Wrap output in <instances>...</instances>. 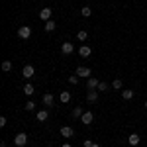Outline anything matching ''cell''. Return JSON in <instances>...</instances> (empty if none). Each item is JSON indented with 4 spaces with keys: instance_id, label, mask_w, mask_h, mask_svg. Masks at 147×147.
Segmentation results:
<instances>
[{
    "instance_id": "13",
    "label": "cell",
    "mask_w": 147,
    "mask_h": 147,
    "mask_svg": "<svg viewBox=\"0 0 147 147\" xmlns=\"http://www.w3.org/2000/svg\"><path fill=\"white\" fill-rule=\"evenodd\" d=\"M86 100L90 102V104H94V102L98 100V90H88V94H86Z\"/></svg>"
},
{
    "instance_id": "19",
    "label": "cell",
    "mask_w": 147,
    "mask_h": 147,
    "mask_svg": "<svg viewBox=\"0 0 147 147\" xmlns=\"http://www.w3.org/2000/svg\"><path fill=\"white\" fill-rule=\"evenodd\" d=\"M80 14H82V18H90V14H92L90 6H82L80 8Z\"/></svg>"
},
{
    "instance_id": "1",
    "label": "cell",
    "mask_w": 147,
    "mask_h": 147,
    "mask_svg": "<svg viewBox=\"0 0 147 147\" xmlns=\"http://www.w3.org/2000/svg\"><path fill=\"white\" fill-rule=\"evenodd\" d=\"M75 75H79L80 79H90V77H92V71L88 67H79L77 71H75Z\"/></svg>"
},
{
    "instance_id": "22",
    "label": "cell",
    "mask_w": 147,
    "mask_h": 147,
    "mask_svg": "<svg viewBox=\"0 0 147 147\" xmlns=\"http://www.w3.org/2000/svg\"><path fill=\"white\" fill-rule=\"evenodd\" d=\"M2 71H4V73L12 71V61H4V63H2Z\"/></svg>"
},
{
    "instance_id": "17",
    "label": "cell",
    "mask_w": 147,
    "mask_h": 147,
    "mask_svg": "<svg viewBox=\"0 0 147 147\" xmlns=\"http://www.w3.org/2000/svg\"><path fill=\"white\" fill-rule=\"evenodd\" d=\"M122 98H124V100H131V98H134V90H129V88L122 90Z\"/></svg>"
},
{
    "instance_id": "9",
    "label": "cell",
    "mask_w": 147,
    "mask_h": 147,
    "mask_svg": "<svg viewBox=\"0 0 147 147\" xmlns=\"http://www.w3.org/2000/svg\"><path fill=\"white\" fill-rule=\"evenodd\" d=\"M92 120H94L92 112H84L82 116H80V122H82L84 125H90V124H92Z\"/></svg>"
},
{
    "instance_id": "18",
    "label": "cell",
    "mask_w": 147,
    "mask_h": 147,
    "mask_svg": "<svg viewBox=\"0 0 147 147\" xmlns=\"http://www.w3.org/2000/svg\"><path fill=\"white\" fill-rule=\"evenodd\" d=\"M55 28H57V24L53 22V20H49V22H45V26H43V30H45V32H53Z\"/></svg>"
},
{
    "instance_id": "12",
    "label": "cell",
    "mask_w": 147,
    "mask_h": 147,
    "mask_svg": "<svg viewBox=\"0 0 147 147\" xmlns=\"http://www.w3.org/2000/svg\"><path fill=\"white\" fill-rule=\"evenodd\" d=\"M90 53H92V49L88 45H80V49H79V55L80 57H84V59H86V57H90Z\"/></svg>"
},
{
    "instance_id": "15",
    "label": "cell",
    "mask_w": 147,
    "mask_h": 147,
    "mask_svg": "<svg viewBox=\"0 0 147 147\" xmlns=\"http://www.w3.org/2000/svg\"><path fill=\"white\" fill-rule=\"evenodd\" d=\"M59 100L63 102V104H67V102L71 100V92H69V90H63L61 94H59Z\"/></svg>"
},
{
    "instance_id": "6",
    "label": "cell",
    "mask_w": 147,
    "mask_h": 147,
    "mask_svg": "<svg viewBox=\"0 0 147 147\" xmlns=\"http://www.w3.org/2000/svg\"><path fill=\"white\" fill-rule=\"evenodd\" d=\"M34 73H35V69L32 67V65H26V67L22 69V75H24V79H26V80L32 79V77H34Z\"/></svg>"
},
{
    "instance_id": "14",
    "label": "cell",
    "mask_w": 147,
    "mask_h": 147,
    "mask_svg": "<svg viewBox=\"0 0 147 147\" xmlns=\"http://www.w3.org/2000/svg\"><path fill=\"white\" fill-rule=\"evenodd\" d=\"M35 118H37V122H45L47 118H49V112L47 110H39V112L35 114Z\"/></svg>"
},
{
    "instance_id": "26",
    "label": "cell",
    "mask_w": 147,
    "mask_h": 147,
    "mask_svg": "<svg viewBox=\"0 0 147 147\" xmlns=\"http://www.w3.org/2000/svg\"><path fill=\"white\" fill-rule=\"evenodd\" d=\"M96 90H98V92H106V90H108V84L100 80V84H98V88H96Z\"/></svg>"
},
{
    "instance_id": "10",
    "label": "cell",
    "mask_w": 147,
    "mask_h": 147,
    "mask_svg": "<svg viewBox=\"0 0 147 147\" xmlns=\"http://www.w3.org/2000/svg\"><path fill=\"white\" fill-rule=\"evenodd\" d=\"M41 102H43L45 106H53L55 98H53V94H49V92H47V94H43V96H41Z\"/></svg>"
},
{
    "instance_id": "21",
    "label": "cell",
    "mask_w": 147,
    "mask_h": 147,
    "mask_svg": "<svg viewBox=\"0 0 147 147\" xmlns=\"http://www.w3.org/2000/svg\"><path fill=\"white\" fill-rule=\"evenodd\" d=\"M24 108H26V112H34V110H35V104H34L32 100H28V102H26V106H24Z\"/></svg>"
},
{
    "instance_id": "30",
    "label": "cell",
    "mask_w": 147,
    "mask_h": 147,
    "mask_svg": "<svg viewBox=\"0 0 147 147\" xmlns=\"http://www.w3.org/2000/svg\"><path fill=\"white\" fill-rule=\"evenodd\" d=\"M145 110H147V100H145Z\"/></svg>"
},
{
    "instance_id": "28",
    "label": "cell",
    "mask_w": 147,
    "mask_h": 147,
    "mask_svg": "<svg viewBox=\"0 0 147 147\" xmlns=\"http://www.w3.org/2000/svg\"><path fill=\"white\" fill-rule=\"evenodd\" d=\"M0 125H2V127L6 125V116H0Z\"/></svg>"
},
{
    "instance_id": "3",
    "label": "cell",
    "mask_w": 147,
    "mask_h": 147,
    "mask_svg": "<svg viewBox=\"0 0 147 147\" xmlns=\"http://www.w3.org/2000/svg\"><path fill=\"white\" fill-rule=\"evenodd\" d=\"M14 143H16L18 147H24L26 143H28V134H24V131H20L18 136L14 137Z\"/></svg>"
},
{
    "instance_id": "2",
    "label": "cell",
    "mask_w": 147,
    "mask_h": 147,
    "mask_svg": "<svg viewBox=\"0 0 147 147\" xmlns=\"http://www.w3.org/2000/svg\"><path fill=\"white\" fill-rule=\"evenodd\" d=\"M30 35H32V28H30V26H20V28H18V37L28 39Z\"/></svg>"
},
{
    "instance_id": "23",
    "label": "cell",
    "mask_w": 147,
    "mask_h": 147,
    "mask_svg": "<svg viewBox=\"0 0 147 147\" xmlns=\"http://www.w3.org/2000/svg\"><path fill=\"white\" fill-rule=\"evenodd\" d=\"M82 108H79V106H75V110H73V118H80V116H82Z\"/></svg>"
},
{
    "instance_id": "24",
    "label": "cell",
    "mask_w": 147,
    "mask_h": 147,
    "mask_svg": "<svg viewBox=\"0 0 147 147\" xmlns=\"http://www.w3.org/2000/svg\"><path fill=\"white\" fill-rule=\"evenodd\" d=\"M112 88H114V90H120V88H122V79H116V80H114V82H112Z\"/></svg>"
},
{
    "instance_id": "11",
    "label": "cell",
    "mask_w": 147,
    "mask_h": 147,
    "mask_svg": "<svg viewBox=\"0 0 147 147\" xmlns=\"http://www.w3.org/2000/svg\"><path fill=\"white\" fill-rule=\"evenodd\" d=\"M139 141H141V137L137 136V134H131V136L127 137V143L131 147H136V145H139Z\"/></svg>"
},
{
    "instance_id": "5",
    "label": "cell",
    "mask_w": 147,
    "mask_h": 147,
    "mask_svg": "<svg viewBox=\"0 0 147 147\" xmlns=\"http://www.w3.org/2000/svg\"><path fill=\"white\" fill-rule=\"evenodd\" d=\"M61 51H63V55H71V53L75 51V43H71V41H65V43L61 45Z\"/></svg>"
},
{
    "instance_id": "7",
    "label": "cell",
    "mask_w": 147,
    "mask_h": 147,
    "mask_svg": "<svg viewBox=\"0 0 147 147\" xmlns=\"http://www.w3.org/2000/svg\"><path fill=\"white\" fill-rule=\"evenodd\" d=\"M59 134H61V137H73L75 136V129L69 127V125H63V127L59 129Z\"/></svg>"
},
{
    "instance_id": "27",
    "label": "cell",
    "mask_w": 147,
    "mask_h": 147,
    "mask_svg": "<svg viewBox=\"0 0 147 147\" xmlns=\"http://www.w3.org/2000/svg\"><path fill=\"white\" fill-rule=\"evenodd\" d=\"M82 145H84V147H100L98 143H94V141H90V139H86V141H84Z\"/></svg>"
},
{
    "instance_id": "29",
    "label": "cell",
    "mask_w": 147,
    "mask_h": 147,
    "mask_svg": "<svg viewBox=\"0 0 147 147\" xmlns=\"http://www.w3.org/2000/svg\"><path fill=\"white\" fill-rule=\"evenodd\" d=\"M61 147H71V143H63V145H61Z\"/></svg>"
},
{
    "instance_id": "16",
    "label": "cell",
    "mask_w": 147,
    "mask_h": 147,
    "mask_svg": "<svg viewBox=\"0 0 147 147\" xmlns=\"http://www.w3.org/2000/svg\"><path fill=\"white\" fill-rule=\"evenodd\" d=\"M34 92H35L34 84H30V82H28V84H26V86H24V94H26V96H32V94H34Z\"/></svg>"
},
{
    "instance_id": "20",
    "label": "cell",
    "mask_w": 147,
    "mask_h": 147,
    "mask_svg": "<svg viewBox=\"0 0 147 147\" xmlns=\"http://www.w3.org/2000/svg\"><path fill=\"white\" fill-rule=\"evenodd\" d=\"M86 37H88V34H86L84 30H80L79 34H77V39H79V41H86Z\"/></svg>"
},
{
    "instance_id": "25",
    "label": "cell",
    "mask_w": 147,
    "mask_h": 147,
    "mask_svg": "<svg viewBox=\"0 0 147 147\" xmlns=\"http://www.w3.org/2000/svg\"><path fill=\"white\" fill-rule=\"evenodd\" d=\"M79 75H71V77H69V82H71V84H79Z\"/></svg>"
},
{
    "instance_id": "8",
    "label": "cell",
    "mask_w": 147,
    "mask_h": 147,
    "mask_svg": "<svg viewBox=\"0 0 147 147\" xmlns=\"http://www.w3.org/2000/svg\"><path fill=\"white\" fill-rule=\"evenodd\" d=\"M98 84H100V80L94 79V77H90V79L86 80V88H88V90H96V88H98Z\"/></svg>"
},
{
    "instance_id": "4",
    "label": "cell",
    "mask_w": 147,
    "mask_h": 147,
    "mask_svg": "<svg viewBox=\"0 0 147 147\" xmlns=\"http://www.w3.org/2000/svg\"><path fill=\"white\" fill-rule=\"evenodd\" d=\"M51 14H53V10H51V8H41V12H39V20L49 22V20H51Z\"/></svg>"
}]
</instances>
